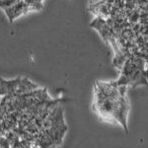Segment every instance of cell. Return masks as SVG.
<instances>
[{
	"label": "cell",
	"instance_id": "1",
	"mask_svg": "<svg viewBox=\"0 0 148 148\" xmlns=\"http://www.w3.org/2000/svg\"><path fill=\"white\" fill-rule=\"evenodd\" d=\"M39 6L38 1H0V8L5 11L11 22L31 10H39Z\"/></svg>",
	"mask_w": 148,
	"mask_h": 148
}]
</instances>
